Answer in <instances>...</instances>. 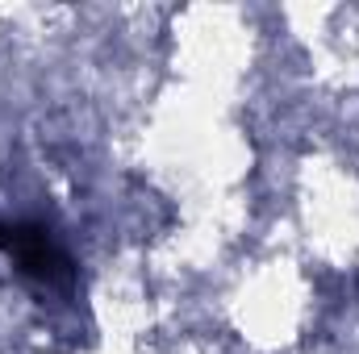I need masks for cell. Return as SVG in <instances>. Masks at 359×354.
Instances as JSON below:
<instances>
[{"instance_id": "cell-1", "label": "cell", "mask_w": 359, "mask_h": 354, "mask_svg": "<svg viewBox=\"0 0 359 354\" xmlns=\"http://www.w3.org/2000/svg\"><path fill=\"white\" fill-rule=\"evenodd\" d=\"M0 250H8L21 263L25 275H38V279H63L67 275V259L46 238V229H34V225H0Z\"/></svg>"}]
</instances>
